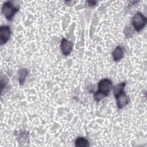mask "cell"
<instances>
[{
	"label": "cell",
	"mask_w": 147,
	"mask_h": 147,
	"mask_svg": "<svg viewBox=\"0 0 147 147\" xmlns=\"http://www.w3.org/2000/svg\"><path fill=\"white\" fill-rule=\"evenodd\" d=\"M113 87L112 82L108 78L101 80L98 84V91L95 93L94 98L96 102L107 96Z\"/></svg>",
	"instance_id": "6da1fadb"
},
{
	"label": "cell",
	"mask_w": 147,
	"mask_h": 147,
	"mask_svg": "<svg viewBox=\"0 0 147 147\" xmlns=\"http://www.w3.org/2000/svg\"><path fill=\"white\" fill-rule=\"evenodd\" d=\"M18 10V6L15 5L14 2L12 1H6L2 6V13L9 21L12 20L14 15Z\"/></svg>",
	"instance_id": "7a4b0ae2"
},
{
	"label": "cell",
	"mask_w": 147,
	"mask_h": 147,
	"mask_svg": "<svg viewBox=\"0 0 147 147\" xmlns=\"http://www.w3.org/2000/svg\"><path fill=\"white\" fill-rule=\"evenodd\" d=\"M146 22L147 19L146 17L141 12H137L131 20L132 25L137 32H140L146 25Z\"/></svg>",
	"instance_id": "3957f363"
},
{
	"label": "cell",
	"mask_w": 147,
	"mask_h": 147,
	"mask_svg": "<svg viewBox=\"0 0 147 147\" xmlns=\"http://www.w3.org/2000/svg\"><path fill=\"white\" fill-rule=\"evenodd\" d=\"M10 27L8 25H2L0 28V44L3 45L9 40L11 36Z\"/></svg>",
	"instance_id": "277c9868"
},
{
	"label": "cell",
	"mask_w": 147,
	"mask_h": 147,
	"mask_svg": "<svg viewBox=\"0 0 147 147\" xmlns=\"http://www.w3.org/2000/svg\"><path fill=\"white\" fill-rule=\"evenodd\" d=\"M73 43L71 41L63 38L60 42V49L63 55H69L73 49Z\"/></svg>",
	"instance_id": "5b68a950"
},
{
	"label": "cell",
	"mask_w": 147,
	"mask_h": 147,
	"mask_svg": "<svg viewBox=\"0 0 147 147\" xmlns=\"http://www.w3.org/2000/svg\"><path fill=\"white\" fill-rule=\"evenodd\" d=\"M115 97L117 99V106L119 109H123L129 102V96L125 94L124 91L119 93Z\"/></svg>",
	"instance_id": "8992f818"
},
{
	"label": "cell",
	"mask_w": 147,
	"mask_h": 147,
	"mask_svg": "<svg viewBox=\"0 0 147 147\" xmlns=\"http://www.w3.org/2000/svg\"><path fill=\"white\" fill-rule=\"evenodd\" d=\"M113 59L115 61H118L121 60L124 56V51L123 47L121 45H118L112 53Z\"/></svg>",
	"instance_id": "52a82bcc"
},
{
	"label": "cell",
	"mask_w": 147,
	"mask_h": 147,
	"mask_svg": "<svg viewBox=\"0 0 147 147\" xmlns=\"http://www.w3.org/2000/svg\"><path fill=\"white\" fill-rule=\"evenodd\" d=\"M75 145L77 147H87L89 146V142L86 138L79 137L76 139Z\"/></svg>",
	"instance_id": "ba28073f"
},
{
	"label": "cell",
	"mask_w": 147,
	"mask_h": 147,
	"mask_svg": "<svg viewBox=\"0 0 147 147\" xmlns=\"http://www.w3.org/2000/svg\"><path fill=\"white\" fill-rule=\"evenodd\" d=\"M28 71L26 68H22L18 71V82L20 85H22L26 79V76L28 75Z\"/></svg>",
	"instance_id": "9c48e42d"
},
{
	"label": "cell",
	"mask_w": 147,
	"mask_h": 147,
	"mask_svg": "<svg viewBox=\"0 0 147 147\" xmlns=\"http://www.w3.org/2000/svg\"><path fill=\"white\" fill-rule=\"evenodd\" d=\"M126 86V82H122L117 86H114L113 87V92H114V95L115 96L119 93L124 91V88Z\"/></svg>",
	"instance_id": "30bf717a"
},
{
	"label": "cell",
	"mask_w": 147,
	"mask_h": 147,
	"mask_svg": "<svg viewBox=\"0 0 147 147\" xmlns=\"http://www.w3.org/2000/svg\"><path fill=\"white\" fill-rule=\"evenodd\" d=\"M87 3H88V5L89 6H90V7L94 6H95V4H96V2H95V1H88Z\"/></svg>",
	"instance_id": "8fae6325"
}]
</instances>
